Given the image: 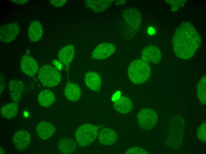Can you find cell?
<instances>
[{"label":"cell","mask_w":206,"mask_h":154,"mask_svg":"<svg viewBox=\"0 0 206 154\" xmlns=\"http://www.w3.org/2000/svg\"><path fill=\"white\" fill-rule=\"evenodd\" d=\"M36 129L39 137L44 140L50 138L56 130L55 127L53 124L45 121H42L38 123Z\"/></svg>","instance_id":"9a60e30c"},{"label":"cell","mask_w":206,"mask_h":154,"mask_svg":"<svg viewBox=\"0 0 206 154\" xmlns=\"http://www.w3.org/2000/svg\"><path fill=\"white\" fill-rule=\"evenodd\" d=\"M38 100L41 106L46 107L53 104L55 98L52 92L49 90L45 89L40 93L38 96Z\"/></svg>","instance_id":"603a6c76"},{"label":"cell","mask_w":206,"mask_h":154,"mask_svg":"<svg viewBox=\"0 0 206 154\" xmlns=\"http://www.w3.org/2000/svg\"><path fill=\"white\" fill-rule=\"evenodd\" d=\"M124 0H119L116 2L115 4L116 5H121L125 3Z\"/></svg>","instance_id":"d6a6232c"},{"label":"cell","mask_w":206,"mask_h":154,"mask_svg":"<svg viewBox=\"0 0 206 154\" xmlns=\"http://www.w3.org/2000/svg\"><path fill=\"white\" fill-rule=\"evenodd\" d=\"M51 4L56 7H60L64 6L67 2L66 0H50Z\"/></svg>","instance_id":"f1b7e54d"},{"label":"cell","mask_w":206,"mask_h":154,"mask_svg":"<svg viewBox=\"0 0 206 154\" xmlns=\"http://www.w3.org/2000/svg\"><path fill=\"white\" fill-rule=\"evenodd\" d=\"M39 80L44 86L53 87L60 82L61 75L59 72L53 66L46 64L43 66L38 74Z\"/></svg>","instance_id":"5b68a950"},{"label":"cell","mask_w":206,"mask_h":154,"mask_svg":"<svg viewBox=\"0 0 206 154\" xmlns=\"http://www.w3.org/2000/svg\"><path fill=\"white\" fill-rule=\"evenodd\" d=\"M5 81L4 76L0 75V95L3 92L4 87Z\"/></svg>","instance_id":"f546056e"},{"label":"cell","mask_w":206,"mask_h":154,"mask_svg":"<svg viewBox=\"0 0 206 154\" xmlns=\"http://www.w3.org/2000/svg\"><path fill=\"white\" fill-rule=\"evenodd\" d=\"M75 51L74 46L69 44L62 48L58 53L59 59L65 66L67 72L69 70L70 65L74 57Z\"/></svg>","instance_id":"4fadbf2b"},{"label":"cell","mask_w":206,"mask_h":154,"mask_svg":"<svg viewBox=\"0 0 206 154\" xmlns=\"http://www.w3.org/2000/svg\"><path fill=\"white\" fill-rule=\"evenodd\" d=\"M184 119L176 116L171 120L167 139V144L173 148H177L181 143L184 127Z\"/></svg>","instance_id":"3957f363"},{"label":"cell","mask_w":206,"mask_h":154,"mask_svg":"<svg viewBox=\"0 0 206 154\" xmlns=\"http://www.w3.org/2000/svg\"><path fill=\"white\" fill-rule=\"evenodd\" d=\"M199 139L202 142H206V123H204L199 127L197 131Z\"/></svg>","instance_id":"484cf974"},{"label":"cell","mask_w":206,"mask_h":154,"mask_svg":"<svg viewBox=\"0 0 206 154\" xmlns=\"http://www.w3.org/2000/svg\"><path fill=\"white\" fill-rule=\"evenodd\" d=\"M162 54L157 46L149 45L145 47L141 53V60L147 63L157 64L160 61Z\"/></svg>","instance_id":"30bf717a"},{"label":"cell","mask_w":206,"mask_h":154,"mask_svg":"<svg viewBox=\"0 0 206 154\" xmlns=\"http://www.w3.org/2000/svg\"><path fill=\"white\" fill-rule=\"evenodd\" d=\"M115 49V45L112 43H102L99 44L94 50L91 57L95 60H104L113 54Z\"/></svg>","instance_id":"9c48e42d"},{"label":"cell","mask_w":206,"mask_h":154,"mask_svg":"<svg viewBox=\"0 0 206 154\" xmlns=\"http://www.w3.org/2000/svg\"><path fill=\"white\" fill-rule=\"evenodd\" d=\"M4 149L1 147L0 148V154H3L4 153Z\"/></svg>","instance_id":"836d02e7"},{"label":"cell","mask_w":206,"mask_h":154,"mask_svg":"<svg viewBox=\"0 0 206 154\" xmlns=\"http://www.w3.org/2000/svg\"><path fill=\"white\" fill-rule=\"evenodd\" d=\"M24 84L20 81L12 80L9 83V92L12 99L17 103L20 100L23 94Z\"/></svg>","instance_id":"2e32d148"},{"label":"cell","mask_w":206,"mask_h":154,"mask_svg":"<svg viewBox=\"0 0 206 154\" xmlns=\"http://www.w3.org/2000/svg\"><path fill=\"white\" fill-rule=\"evenodd\" d=\"M85 83L86 86L92 91L99 90L101 85V79L97 73L93 71L87 73L85 76Z\"/></svg>","instance_id":"ac0fdd59"},{"label":"cell","mask_w":206,"mask_h":154,"mask_svg":"<svg viewBox=\"0 0 206 154\" xmlns=\"http://www.w3.org/2000/svg\"><path fill=\"white\" fill-rule=\"evenodd\" d=\"M114 0H86L85 6L88 8L97 12H102L107 10L111 5Z\"/></svg>","instance_id":"e0dca14e"},{"label":"cell","mask_w":206,"mask_h":154,"mask_svg":"<svg viewBox=\"0 0 206 154\" xmlns=\"http://www.w3.org/2000/svg\"><path fill=\"white\" fill-rule=\"evenodd\" d=\"M13 3H16V4H26L27 3H28L29 0H10Z\"/></svg>","instance_id":"1f68e13d"},{"label":"cell","mask_w":206,"mask_h":154,"mask_svg":"<svg viewBox=\"0 0 206 154\" xmlns=\"http://www.w3.org/2000/svg\"><path fill=\"white\" fill-rule=\"evenodd\" d=\"M100 126L86 123L82 125L75 133L76 141L82 147L88 146L92 143L97 136Z\"/></svg>","instance_id":"277c9868"},{"label":"cell","mask_w":206,"mask_h":154,"mask_svg":"<svg viewBox=\"0 0 206 154\" xmlns=\"http://www.w3.org/2000/svg\"><path fill=\"white\" fill-rule=\"evenodd\" d=\"M18 110L17 103L14 102L3 106L1 108V113L3 117L12 119L17 115Z\"/></svg>","instance_id":"cb8c5ba5"},{"label":"cell","mask_w":206,"mask_h":154,"mask_svg":"<svg viewBox=\"0 0 206 154\" xmlns=\"http://www.w3.org/2000/svg\"><path fill=\"white\" fill-rule=\"evenodd\" d=\"M20 28L19 25L12 23L1 25L0 28V41L8 43L14 40L18 34Z\"/></svg>","instance_id":"ba28073f"},{"label":"cell","mask_w":206,"mask_h":154,"mask_svg":"<svg viewBox=\"0 0 206 154\" xmlns=\"http://www.w3.org/2000/svg\"><path fill=\"white\" fill-rule=\"evenodd\" d=\"M114 107L117 111L124 114L127 113L131 110L133 105L129 98L123 96L115 102Z\"/></svg>","instance_id":"44dd1931"},{"label":"cell","mask_w":206,"mask_h":154,"mask_svg":"<svg viewBox=\"0 0 206 154\" xmlns=\"http://www.w3.org/2000/svg\"><path fill=\"white\" fill-rule=\"evenodd\" d=\"M148 153L147 151L139 147H133L129 148L125 153V154H147Z\"/></svg>","instance_id":"83f0119b"},{"label":"cell","mask_w":206,"mask_h":154,"mask_svg":"<svg viewBox=\"0 0 206 154\" xmlns=\"http://www.w3.org/2000/svg\"><path fill=\"white\" fill-rule=\"evenodd\" d=\"M43 29L40 22L37 20L33 21L29 25L28 31L29 40L32 42H36L41 38Z\"/></svg>","instance_id":"d6986e66"},{"label":"cell","mask_w":206,"mask_h":154,"mask_svg":"<svg viewBox=\"0 0 206 154\" xmlns=\"http://www.w3.org/2000/svg\"><path fill=\"white\" fill-rule=\"evenodd\" d=\"M206 77L203 76L199 81L197 87V94L201 104L205 105L206 103Z\"/></svg>","instance_id":"d4e9b609"},{"label":"cell","mask_w":206,"mask_h":154,"mask_svg":"<svg viewBox=\"0 0 206 154\" xmlns=\"http://www.w3.org/2000/svg\"><path fill=\"white\" fill-rule=\"evenodd\" d=\"M137 119L138 123L141 128L148 130L156 125L158 116L154 110L150 108H144L138 112Z\"/></svg>","instance_id":"8992f818"},{"label":"cell","mask_w":206,"mask_h":154,"mask_svg":"<svg viewBox=\"0 0 206 154\" xmlns=\"http://www.w3.org/2000/svg\"><path fill=\"white\" fill-rule=\"evenodd\" d=\"M201 41L200 37L193 25L183 22L177 28L173 37L174 51L178 58L189 59L199 48Z\"/></svg>","instance_id":"6da1fadb"},{"label":"cell","mask_w":206,"mask_h":154,"mask_svg":"<svg viewBox=\"0 0 206 154\" xmlns=\"http://www.w3.org/2000/svg\"><path fill=\"white\" fill-rule=\"evenodd\" d=\"M98 138L99 142L101 144L111 145L116 142L118 135L115 130L108 128H104L99 132Z\"/></svg>","instance_id":"5bb4252c"},{"label":"cell","mask_w":206,"mask_h":154,"mask_svg":"<svg viewBox=\"0 0 206 154\" xmlns=\"http://www.w3.org/2000/svg\"><path fill=\"white\" fill-rule=\"evenodd\" d=\"M58 147L61 153L69 154L72 153L75 151L77 145L73 140L70 139L64 138L59 140Z\"/></svg>","instance_id":"7402d4cb"},{"label":"cell","mask_w":206,"mask_h":154,"mask_svg":"<svg viewBox=\"0 0 206 154\" xmlns=\"http://www.w3.org/2000/svg\"><path fill=\"white\" fill-rule=\"evenodd\" d=\"M52 63L55 67L59 70H61L62 68V65L59 61L56 60H54L52 61Z\"/></svg>","instance_id":"4dcf8cb0"},{"label":"cell","mask_w":206,"mask_h":154,"mask_svg":"<svg viewBox=\"0 0 206 154\" xmlns=\"http://www.w3.org/2000/svg\"><path fill=\"white\" fill-rule=\"evenodd\" d=\"M20 67L22 71L29 76H34L38 70V65L32 57L25 55L22 57L20 61Z\"/></svg>","instance_id":"7c38bea8"},{"label":"cell","mask_w":206,"mask_h":154,"mask_svg":"<svg viewBox=\"0 0 206 154\" xmlns=\"http://www.w3.org/2000/svg\"><path fill=\"white\" fill-rule=\"evenodd\" d=\"M166 1L170 4L172 11H177L180 7L184 6L186 0H165Z\"/></svg>","instance_id":"4316f807"},{"label":"cell","mask_w":206,"mask_h":154,"mask_svg":"<svg viewBox=\"0 0 206 154\" xmlns=\"http://www.w3.org/2000/svg\"><path fill=\"white\" fill-rule=\"evenodd\" d=\"M64 94L68 100L75 101L78 100L80 97L81 95V90L77 84L68 82L65 88Z\"/></svg>","instance_id":"ffe728a7"},{"label":"cell","mask_w":206,"mask_h":154,"mask_svg":"<svg viewBox=\"0 0 206 154\" xmlns=\"http://www.w3.org/2000/svg\"><path fill=\"white\" fill-rule=\"evenodd\" d=\"M122 15L124 20L130 28L135 32L138 31L140 28L141 21L139 11L136 9L128 8L123 11Z\"/></svg>","instance_id":"52a82bcc"},{"label":"cell","mask_w":206,"mask_h":154,"mask_svg":"<svg viewBox=\"0 0 206 154\" xmlns=\"http://www.w3.org/2000/svg\"><path fill=\"white\" fill-rule=\"evenodd\" d=\"M12 141L18 150L22 151L25 149L29 145L31 141L30 135L26 130H19L14 134Z\"/></svg>","instance_id":"8fae6325"},{"label":"cell","mask_w":206,"mask_h":154,"mask_svg":"<svg viewBox=\"0 0 206 154\" xmlns=\"http://www.w3.org/2000/svg\"><path fill=\"white\" fill-rule=\"evenodd\" d=\"M151 74L150 66L142 60L136 59L132 61L128 67L129 78L135 84H140L146 82L150 77Z\"/></svg>","instance_id":"7a4b0ae2"}]
</instances>
